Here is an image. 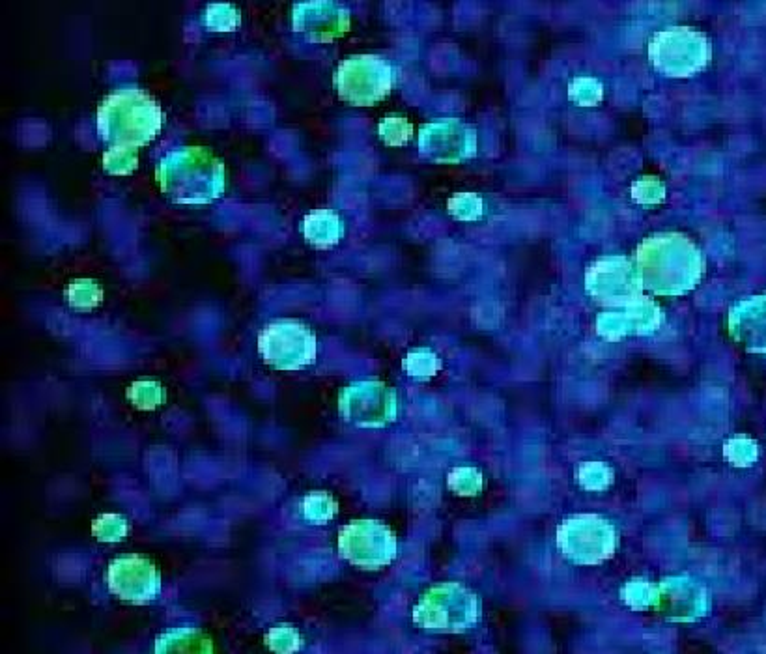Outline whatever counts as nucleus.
<instances>
[{
    "label": "nucleus",
    "mask_w": 766,
    "mask_h": 654,
    "mask_svg": "<svg viewBox=\"0 0 766 654\" xmlns=\"http://www.w3.org/2000/svg\"><path fill=\"white\" fill-rule=\"evenodd\" d=\"M346 423L359 428L383 427L397 415V397L382 382L365 380L348 385L339 400Z\"/></svg>",
    "instance_id": "obj_11"
},
{
    "label": "nucleus",
    "mask_w": 766,
    "mask_h": 654,
    "mask_svg": "<svg viewBox=\"0 0 766 654\" xmlns=\"http://www.w3.org/2000/svg\"><path fill=\"white\" fill-rule=\"evenodd\" d=\"M66 298L73 309L77 311H92L94 307H98L103 298V290L101 286L92 281V279H79V281H73L68 290H66Z\"/></svg>",
    "instance_id": "obj_20"
},
{
    "label": "nucleus",
    "mask_w": 766,
    "mask_h": 654,
    "mask_svg": "<svg viewBox=\"0 0 766 654\" xmlns=\"http://www.w3.org/2000/svg\"><path fill=\"white\" fill-rule=\"evenodd\" d=\"M585 288L600 305L623 307L643 299L638 264L626 256H606L593 262L585 273Z\"/></svg>",
    "instance_id": "obj_9"
},
{
    "label": "nucleus",
    "mask_w": 766,
    "mask_h": 654,
    "mask_svg": "<svg viewBox=\"0 0 766 654\" xmlns=\"http://www.w3.org/2000/svg\"><path fill=\"white\" fill-rule=\"evenodd\" d=\"M206 27L210 30H236L240 27V12L232 4H212L206 10Z\"/></svg>",
    "instance_id": "obj_29"
},
{
    "label": "nucleus",
    "mask_w": 766,
    "mask_h": 654,
    "mask_svg": "<svg viewBox=\"0 0 766 654\" xmlns=\"http://www.w3.org/2000/svg\"><path fill=\"white\" fill-rule=\"evenodd\" d=\"M301 512H303V518L307 522L324 526L329 520H333L337 516L339 505L326 492H314V494H309L307 498L303 499Z\"/></svg>",
    "instance_id": "obj_19"
},
{
    "label": "nucleus",
    "mask_w": 766,
    "mask_h": 654,
    "mask_svg": "<svg viewBox=\"0 0 766 654\" xmlns=\"http://www.w3.org/2000/svg\"><path fill=\"white\" fill-rule=\"evenodd\" d=\"M578 479L587 490H606L613 483V471L602 462H587L578 471Z\"/></svg>",
    "instance_id": "obj_31"
},
{
    "label": "nucleus",
    "mask_w": 766,
    "mask_h": 654,
    "mask_svg": "<svg viewBox=\"0 0 766 654\" xmlns=\"http://www.w3.org/2000/svg\"><path fill=\"white\" fill-rule=\"evenodd\" d=\"M128 399L139 410H156L157 406H161L167 399V393L159 382L141 380L129 385Z\"/></svg>",
    "instance_id": "obj_21"
},
{
    "label": "nucleus",
    "mask_w": 766,
    "mask_h": 654,
    "mask_svg": "<svg viewBox=\"0 0 766 654\" xmlns=\"http://www.w3.org/2000/svg\"><path fill=\"white\" fill-rule=\"evenodd\" d=\"M107 585L111 593L126 602L146 604L159 597L161 576L148 557L122 555L109 565Z\"/></svg>",
    "instance_id": "obj_12"
},
{
    "label": "nucleus",
    "mask_w": 766,
    "mask_h": 654,
    "mask_svg": "<svg viewBox=\"0 0 766 654\" xmlns=\"http://www.w3.org/2000/svg\"><path fill=\"white\" fill-rule=\"evenodd\" d=\"M456 479H460V484H454L451 486L453 490H456V494H462V496H475L481 492L483 488V477L477 470H454L451 473Z\"/></svg>",
    "instance_id": "obj_33"
},
{
    "label": "nucleus",
    "mask_w": 766,
    "mask_h": 654,
    "mask_svg": "<svg viewBox=\"0 0 766 654\" xmlns=\"http://www.w3.org/2000/svg\"><path fill=\"white\" fill-rule=\"evenodd\" d=\"M378 135L387 146H404L412 141V122L406 116L389 114L380 122Z\"/></svg>",
    "instance_id": "obj_22"
},
{
    "label": "nucleus",
    "mask_w": 766,
    "mask_h": 654,
    "mask_svg": "<svg viewBox=\"0 0 766 654\" xmlns=\"http://www.w3.org/2000/svg\"><path fill=\"white\" fill-rule=\"evenodd\" d=\"M440 367V357L430 350H413L404 359L406 372L413 378H419V380H426V378L434 376Z\"/></svg>",
    "instance_id": "obj_27"
},
{
    "label": "nucleus",
    "mask_w": 766,
    "mask_h": 654,
    "mask_svg": "<svg viewBox=\"0 0 766 654\" xmlns=\"http://www.w3.org/2000/svg\"><path fill=\"white\" fill-rule=\"evenodd\" d=\"M643 286L656 296H684L705 275V256L684 234L660 232L641 243L636 253Z\"/></svg>",
    "instance_id": "obj_1"
},
{
    "label": "nucleus",
    "mask_w": 766,
    "mask_h": 654,
    "mask_svg": "<svg viewBox=\"0 0 766 654\" xmlns=\"http://www.w3.org/2000/svg\"><path fill=\"white\" fill-rule=\"evenodd\" d=\"M656 610L673 621H692L709 610L705 589L690 580H666L658 583Z\"/></svg>",
    "instance_id": "obj_16"
},
{
    "label": "nucleus",
    "mask_w": 766,
    "mask_h": 654,
    "mask_svg": "<svg viewBox=\"0 0 766 654\" xmlns=\"http://www.w3.org/2000/svg\"><path fill=\"white\" fill-rule=\"evenodd\" d=\"M483 606L460 583H441L432 587L413 608V621L434 632H464L481 621Z\"/></svg>",
    "instance_id": "obj_4"
},
{
    "label": "nucleus",
    "mask_w": 766,
    "mask_h": 654,
    "mask_svg": "<svg viewBox=\"0 0 766 654\" xmlns=\"http://www.w3.org/2000/svg\"><path fill=\"white\" fill-rule=\"evenodd\" d=\"M568 98L576 105L593 107L604 98V86L593 77H578L568 86Z\"/></svg>",
    "instance_id": "obj_24"
},
{
    "label": "nucleus",
    "mask_w": 766,
    "mask_h": 654,
    "mask_svg": "<svg viewBox=\"0 0 766 654\" xmlns=\"http://www.w3.org/2000/svg\"><path fill=\"white\" fill-rule=\"evenodd\" d=\"M421 156L436 163H460L477 154V133L460 120L426 124L419 133Z\"/></svg>",
    "instance_id": "obj_13"
},
{
    "label": "nucleus",
    "mask_w": 766,
    "mask_h": 654,
    "mask_svg": "<svg viewBox=\"0 0 766 654\" xmlns=\"http://www.w3.org/2000/svg\"><path fill=\"white\" fill-rule=\"evenodd\" d=\"M341 555L355 567L376 570L397 557V537L378 520H355L339 533Z\"/></svg>",
    "instance_id": "obj_10"
},
{
    "label": "nucleus",
    "mask_w": 766,
    "mask_h": 654,
    "mask_svg": "<svg viewBox=\"0 0 766 654\" xmlns=\"http://www.w3.org/2000/svg\"><path fill=\"white\" fill-rule=\"evenodd\" d=\"M96 122L101 141L137 150L159 135L163 109L146 90L128 86L114 90L101 101Z\"/></svg>",
    "instance_id": "obj_3"
},
{
    "label": "nucleus",
    "mask_w": 766,
    "mask_h": 654,
    "mask_svg": "<svg viewBox=\"0 0 766 654\" xmlns=\"http://www.w3.org/2000/svg\"><path fill=\"white\" fill-rule=\"evenodd\" d=\"M157 182L174 204H210L225 193V163L202 146H182L157 165Z\"/></svg>",
    "instance_id": "obj_2"
},
{
    "label": "nucleus",
    "mask_w": 766,
    "mask_h": 654,
    "mask_svg": "<svg viewBox=\"0 0 766 654\" xmlns=\"http://www.w3.org/2000/svg\"><path fill=\"white\" fill-rule=\"evenodd\" d=\"M156 653H212L210 638L195 626H178L161 634L154 647Z\"/></svg>",
    "instance_id": "obj_18"
},
{
    "label": "nucleus",
    "mask_w": 766,
    "mask_h": 654,
    "mask_svg": "<svg viewBox=\"0 0 766 654\" xmlns=\"http://www.w3.org/2000/svg\"><path fill=\"white\" fill-rule=\"evenodd\" d=\"M139 154L128 146H111L103 154V169L113 176H126L137 169Z\"/></svg>",
    "instance_id": "obj_23"
},
{
    "label": "nucleus",
    "mask_w": 766,
    "mask_h": 654,
    "mask_svg": "<svg viewBox=\"0 0 766 654\" xmlns=\"http://www.w3.org/2000/svg\"><path fill=\"white\" fill-rule=\"evenodd\" d=\"M712 57L710 40L690 27H671L656 32L649 42V60L666 77H692L703 72Z\"/></svg>",
    "instance_id": "obj_5"
},
{
    "label": "nucleus",
    "mask_w": 766,
    "mask_h": 654,
    "mask_svg": "<svg viewBox=\"0 0 766 654\" xmlns=\"http://www.w3.org/2000/svg\"><path fill=\"white\" fill-rule=\"evenodd\" d=\"M294 29L313 42H331L350 30V10L331 0L301 2L294 8Z\"/></svg>",
    "instance_id": "obj_14"
},
{
    "label": "nucleus",
    "mask_w": 766,
    "mask_h": 654,
    "mask_svg": "<svg viewBox=\"0 0 766 654\" xmlns=\"http://www.w3.org/2000/svg\"><path fill=\"white\" fill-rule=\"evenodd\" d=\"M447 208L458 221H477L484 214L483 199L475 193H456Z\"/></svg>",
    "instance_id": "obj_28"
},
{
    "label": "nucleus",
    "mask_w": 766,
    "mask_h": 654,
    "mask_svg": "<svg viewBox=\"0 0 766 654\" xmlns=\"http://www.w3.org/2000/svg\"><path fill=\"white\" fill-rule=\"evenodd\" d=\"M301 230L305 240L311 245L318 249H329L341 242L344 223L341 217L331 210H316L303 219Z\"/></svg>",
    "instance_id": "obj_17"
},
{
    "label": "nucleus",
    "mask_w": 766,
    "mask_h": 654,
    "mask_svg": "<svg viewBox=\"0 0 766 654\" xmlns=\"http://www.w3.org/2000/svg\"><path fill=\"white\" fill-rule=\"evenodd\" d=\"M632 199L643 206H654L666 199V185L654 176H645L632 185Z\"/></svg>",
    "instance_id": "obj_30"
},
{
    "label": "nucleus",
    "mask_w": 766,
    "mask_h": 654,
    "mask_svg": "<svg viewBox=\"0 0 766 654\" xmlns=\"http://www.w3.org/2000/svg\"><path fill=\"white\" fill-rule=\"evenodd\" d=\"M94 537L101 542H120L126 539L128 535V520L120 514H101L96 518L94 526Z\"/></svg>",
    "instance_id": "obj_25"
},
{
    "label": "nucleus",
    "mask_w": 766,
    "mask_h": 654,
    "mask_svg": "<svg viewBox=\"0 0 766 654\" xmlns=\"http://www.w3.org/2000/svg\"><path fill=\"white\" fill-rule=\"evenodd\" d=\"M623 600L634 610L656 608L658 602V585L647 582H630L621 591Z\"/></svg>",
    "instance_id": "obj_26"
},
{
    "label": "nucleus",
    "mask_w": 766,
    "mask_h": 654,
    "mask_svg": "<svg viewBox=\"0 0 766 654\" xmlns=\"http://www.w3.org/2000/svg\"><path fill=\"white\" fill-rule=\"evenodd\" d=\"M557 546L572 563L598 565L615 554L617 533L602 516L580 514L559 526Z\"/></svg>",
    "instance_id": "obj_8"
},
{
    "label": "nucleus",
    "mask_w": 766,
    "mask_h": 654,
    "mask_svg": "<svg viewBox=\"0 0 766 654\" xmlns=\"http://www.w3.org/2000/svg\"><path fill=\"white\" fill-rule=\"evenodd\" d=\"M258 352L273 369L294 372L316 361L318 339L303 322L275 320L258 335Z\"/></svg>",
    "instance_id": "obj_6"
},
{
    "label": "nucleus",
    "mask_w": 766,
    "mask_h": 654,
    "mask_svg": "<svg viewBox=\"0 0 766 654\" xmlns=\"http://www.w3.org/2000/svg\"><path fill=\"white\" fill-rule=\"evenodd\" d=\"M662 322V313L651 299L643 298L615 311L600 314L596 320V329L602 337L610 341H621L630 335H651Z\"/></svg>",
    "instance_id": "obj_15"
},
{
    "label": "nucleus",
    "mask_w": 766,
    "mask_h": 654,
    "mask_svg": "<svg viewBox=\"0 0 766 654\" xmlns=\"http://www.w3.org/2000/svg\"><path fill=\"white\" fill-rule=\"evenodd\" d=\"M335 83L341 100L369 107L389 96L395 86V68L376 55H354L339 64Z\"/></svg>",
    "instance_id": "obj_7"
},
{
    "label": "nucleus",
    "mask_w": 766,
    "mask_h": 654,
    "mask_svg": "<svg viewBox=\"0 0 766 654\" xmlns=\"http://www.w3.org/2000/svg\"><path fill=\"white\" fill-rule=\"evenodd\" d=\"M266 643L275 653H296L301 645L298 630L292 626L281 625L271 628L266 636Z\"/></svg>",
    "instance_id": "obj_32"
}]
</instances>
